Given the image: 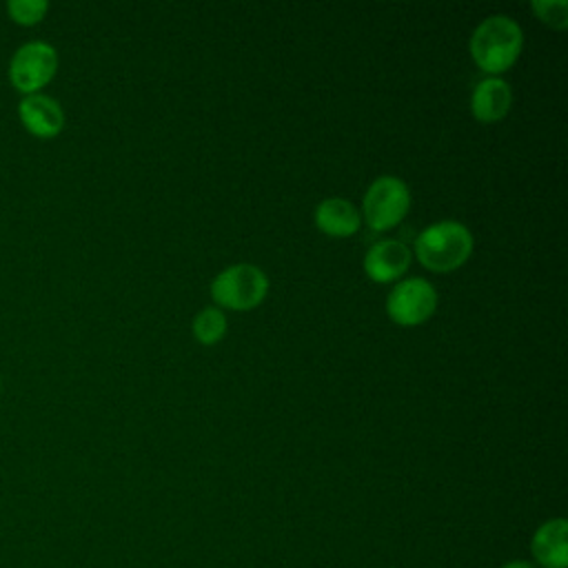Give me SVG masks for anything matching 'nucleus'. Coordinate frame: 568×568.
<instances>
[{"label":"nucleus","mask_w":568,"mask_h":568,"mask_svg":"<svg viewBox=\"0 0 568 568\" xmlns=\"http://www.w3.org/2000/svg\"><path fill=\"white\" fill-rule=\"evenodd\" d=\"M315 224L333 237H348L359 229V213L346 197H326L315 209Z\"/></svg>","instance_id":"obj_11"},{"label":"nucleus","mask_w":568,"mask_h":568,"mask_svg":"<svg viewBox=\"0 0 568 568\" xmlns=\"http://www.w3.org/2000/svg\"><path fill=\"white\" fill-rule=\"evenodd\" d=\"M60 67L58 49L47 40H27L9 58L7 80L22 95L40 93L55 78Z\"/></svg>","instance_id":"obj_3"},{"label":"nucleus","mask_w":568,"mask_h":568,"mask_svg":"<svg viewBox=\"0 0 568 568\" xmlns=\"http://www.w3.org/2000/svg\"><path fill=\"white\" fill-rule=\"evenodd\" d=\"M415 255L417 260L437 273L459 268L473 253V235L457 220H442L428 224L415 237Z\"/></svg>","instance_id":"obj_2"},{"label":"nucleus","mask_w":568,"mask_h":568,"mask_svg":"<svg viewBox=\"0 0 568 568\" xmlns=\"http://www.w3.org/2000/svg\"><path fill=\"white\" fill-rule=\"evenodd\" d=\"M268 293V277L255 264H233L215 275L211 282V295L220 306L233 311L255 308Z\"/></svg>","instance_id":"obj_4"},{"label":"nucleus","mask_w":568,"mask_h":568,"mask_svg":"<svg viewBox=\"0 0 568 568\" xmlns=\"http://www.w3.org/2000/svg\"><path fill=\"white\" fill-rule=\"evenodd\" d=\"M530 7L539 16V20L550 24L552 29L568 27V2L566 0H532Z\"/></svg>","instance_id":"obj_14"},{"label":"nucleus","mask_w":568,"mask_h":568,"mask_svg":"<svg viewBox=\"0 0 568 568\" xmlns=\"http://www.w3.org/2000/svg\"><path fill=\"white\" fill-rule=\"evenodd\" d=\"M437 306V291L424 277L397 282L386 297V313L395 324L417 326L426 322Z\"/></svg>","instance_id":"obj_6"},{"label":"nucleus","mask_w":568,"mask_h":568,"mask_svg":"<svg viewBox=\"0 0 568 568\" xmlns=\"http://www.w3.org/2000/svg\"><path fill=\"white\" fill-rule=\"evenodd\" d=\"M410 206L408 184L395 175L377 178L364 193V217L373 231H384L404 220Z\"/></svg>","instance_id":"obj_5"},{"label":"nucleus","mask_w":568,"mask_h":568,"mask_svg":"<svg viewBox=\"0 0 568 568\" xmlns=\"http://www.w3.org/2000/svg\"><path fill=\"white\" fill-rule=\"evenodd\" d=\"M18 120L29 135L51 140L62 133L67 115L58 98L40 91L18 100Z\"/></svg>","instance_id":"obj_7"},{"label":"nucleus","mask_w":568,"mask_h":568,"mask_svg":"<svg viewBox=\"0 0 568 568\" xmlns=\"http://www.w3.org/2000/svg\"><path fill=\"white\" fill-rule=\"evenodd\" d=\"M513 104V89L499 75H488L477 82L470 95V111L479 122L501 120Z\"/></svg>","instance_id":"obj_10"},{"label":"nucleus","mask_w":568,"mask_h":568,"mask_svg":"<svg viewBox=\"0 0 568 568\" xmlns=\"http://www.w3.org/2000/svg\"><path fill=\"white\" fill-rule=\"evenodd\" d=\"M521 27L513 18L497 13L475 27L470 36V55L481 71L497 75L515 64L521 53Z\"/></svg>","instance_id":"obj_1"},{"label":"nucleus","mask_w":568,"mask_h":568,"mask_svg":"<svg viewBox=\"0 0 568 568\" xmlns=\"http://www.w3.org/2000/svg\"><path fill=\"white\" fill-rule=\"evenodd\" d=\"M410 248L399 240H379L364 255V271L375 282H390L406 273Z\"/></svg>","instance_id":"obj_9"},{"label":"nucleus","mask_w":568,"mask_h":568,"mask_svg":"<svg viewBox=\"0 0 568 568\" xmlns=\"http://www.w3.org/2000/svg\"><path fill=\"white\" fill-rule=\"evenodd\" d=\"M226 333V317L220 308H213V306H206L202 308L195 320H193V335L200 344H215L224 337Z\"/></svg>","instance_id":"obj_12"},{"label":"nucleus","mask_w":568,"mask_h":568,"mask_svg":"<svg viewBox=\"0 0 568 568\" xmlns=\"http://www.w3.org/2000/svg\"><path fill=\"white\" fill-rule=\"evenodd\" d=\"M530 555L539 568H568V521L552 517L539 524L530 539Z\"/></svg>","instance_id":"obj_8"},{"label":"nucleus","mask_w":568,"mask_h":568,"mask_svg":"<svg viewBox=\"0 0 568 568\" xmlns=\"http://www.w3.org/2000/svg\"><path fill=\"white\" fill-rule=\"evenodd\" d=\"M0 395H2V377H0Z\"/></svg>","instance_id":"obj_16"},{"label":"nucleus","mask_w":568,"mask_h":568,"mask_svg":"<svg viewBox=\"0 0 568 568\" xmlns=\"http://www.w3.org/2000/svg\"><path fill=\"white\" fill-rule=\"evenodd\" d=\"M499 568H537L532 561H526V559H510L506 564H501Z\"/></svg>","instance_id":"obj_15"},{"label":"nucleus","mask_w":568,"mask_h":568,"mask_svg":"<svg viewBox=\"0 0 568 568\" xmlns=\"http://www.w3.org/2000/svg\"><path fill=\"white\" fill-rule=\"evenodd\" d=\"M4 11L13 24L36 27L47 18L49 2L47 0H9L4 4Z\"/></svg>","instance_id":"obj_13"}]
</instances>
